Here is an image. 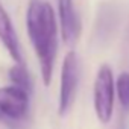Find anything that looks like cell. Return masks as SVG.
I'll list each match as a JSON object with an SVG mask.
<instances>
[{
  "instance_id": "6",
  "label": "cell",
  "mask_w": 129,
  "mask_h": 129,
  "mask_svg": "<svg viewBox=\"0 0 129 129\" xmlns=\"http://www.w3.org/2000/svg\"><path fill=\"white\" fill-rule=\"evenodd\" d=\"M0 43L8 50L9 56L15 62H23L21 58V49H20V41L15 32V27L12 24V20L5 9V6L0 2Z\"/></svg>"
},
{
  "instance_id": "4",
  "label": "cell",
  "mask_w": 129,
  "mask_h": 129,
  "mask_svg": "<svg viewBox=\"0 0 129 129\" xmlns=\"http://www.w3.org/2000/svg\"><path fill=\"white\" fill-rule=\"evenodd\" d=\"M29 111V91L17 87H2L0 88V114L11 118L21 120Z\"/></svg>"
},
{
  "instance_id": "3",
  "label": "cell",
  "mask_w": 129,
  "mask_h": 129,
  "mask_svg": "<svg viewBox=\"0 0 129 129\" xmlns=\"http://www.w3.org/2000/svg\"><path fill=\"white\" fill-rule=\"evenodd\" d=\"M79 58L75 50L66 53L61 66V82H59V99H58V112L59 115H66L76 99L79 87Z\"/></svg>"
},
{
  "instance_id": "2",
  "label": "cell",
  "mask_w": 129,
  "mask_h": 129,
  "mask_svg": "<svg viewBox=\"0 0 129 129\" xmlns=\"http://www.w3.org/2000/svg\"><path fill=\"white\" fill-rule=\"evenodd\" d=\"M115 79L112 69L108 64H102L99 67L94 84H93V108L97 120L102 124H108L114 115L115 103Z\"/></svg>"
},
{
  "instance_id": "1",
  "label": "cell",
  "mask_w": 129,
  "mask_h": 129,
  "mask_svg": "<svg viewBox=\"0 0 129 129\" xmlns=\"http://www.w3.org/2000/svg\"><path fill=\"white\" fill-rule=\"evenodd\" d=\"M26 30L29 41L38 58L41 79L46 87L50 85L58 53L59 23L53 6L44 0H29L26 11Z\"/></svg>"
},
{
  "instance_id": "5",
  "label": "cell",
  "mask_w": 129,
  "mask_h": 129,
  "mask_svg": "<svg viewBox=\"0 0 129 129\" xmlns=\"http://www.w3.org/2000/svg\"><path fill=\"white\" fill-rule=\"evenodd\" d=\"M58 23L62 41L72 46L81 35V20L73 0H58Z\"/></svg>"
},
{
  "instance_id": "7",
  "label": "cell",
  "mask_w": 129,
  "mask_h": 129,
  "mask_svg": "<svg viewBox=\"0 0 129 129\" xmlns=\"http://www.w3.org/2000/svg\"><path fill=\"white\" fill-rule=\"evenodd\" d=\"M8 75H9V79H11L12 85H17V87H20V88H23V90L30 93L32 82H30L29 72H27V69H26V66L23 62H15L14 66L9 69Z\"/></svg>"
},
{
  "instance_id": "8",
  "label": "cell",
  "mask_w": 129,
  "mask_h": 129,
  "mask_svg": "<svg viewBox=\"0 0 129 129\" xmlns=\"http://www.w3.org/2000/svg\"><path fill=\"white\" fill-rule=\"evenodd\" d=\"M115 93L123 109L129 111V72H121L115 79Z\"/></svg>"
}]
</instances>
